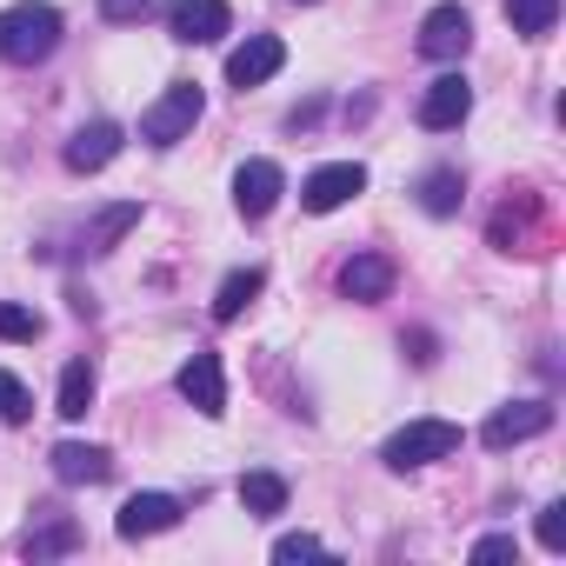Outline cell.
I'll use <instances>...</instances> for the list:
<instances>
[{
    "mask_svg": "<svg viewBox=\"0 0 566 566\" xmlns=\"http://www.w3.org/2000/svg\"><path fill=\"white\" fill-rule=\"evenodd\" d=\"M340 294L360 301V307L387 301V294H394V260H387V253H354V260L340 266Z\"/></svg>",
    "mask_w": 566,
    "mask_h": 566,
    "instance_id": "13",
    "label": "cell"
},
{
    "mask_svg": "<svg viewBox=\"0 0 566 566\" xmlns=\"http://www.w3.org/2000/svg\"><path fill=\"white\" fill-rule=\"evenodd\" d=\"M48 460H54V473H61L67 486H101V480L114 473V453H107V447H81V440H61Z\"/></svg>",
    "mask_w": 566,
    "mask_h": 566,
    "instance_id": "14",
    "label": "cell"
},
{
    "mask_svg": "<svg viewBox=\"0 0 566 566\" xmlns=\"http://www.w3.org/2000/svg\"><path fill=\"white\" fill-rule=\"evenodd\" d=\"M227 28H233L227 0H180L174 8V41H187V48H213Z\"/></svg>",
    "mask_w": 566,
    "mask_h": 566,
    "instance_id": "12",
    "label": "cell"
},
{
    "mask_svg": "<svg viewBox=\"0 0 566 566\" xmlns=\"http://www.w3.org/2000/svg\"><path fill=\"white\" fill-rule=\"evenodd\" d=\"M354 193H367V167H360V160H334V167H314V174H307L301 207H307V213H334V207H347Z\"/></svg>",
    "mask_w": 566,
    "mask_h": 566,
    "instance_id": "5",
    "label": "cell"
},
{
    "mask_svg": "<svg viewBox=\"0 0 566 566\" xmlns=\"http://www.w3.org/2000/svg\"><path fill=\"white\" fill-rule=\"evenodd\" d=\"M0 340H41V314L34 307H14V301H0Z\"/></svg>",
    "mask_w": 566,
    "mask_h": 566,
    "instance_id": "23",
    "label": "cell"
},
{
    "mask_svg": "<svg viewBox=\"0 0 566 566\" xmlns=\"http://www.w3.org/2000/svg\"><path fill=\"white\" fill-rule=\"evenodd\" d=\"M200 107H207V94H200L193 81H174V87L140 114V140H147V147H174V140H187L193 120H200Z\"/></svg>",
    "mask_w": 566,
    "mask_h": 566,
    "instance_id": "3",
    "label": "cell"
},
{
    "mask_svg": "<svg viewBox=\"0 0 566 566\" xmlns=\"http://www.w3.org/2000/svg\"><path fill=\"white\" fill-rule=\"evenodd\" d=\"M280 67H287V48H280L273 34H247V48H233L227 54V81L247 94V87H260V81H273Z\"/></svg>",
    "mask_w": 566,
    "mask_h": 566,
    "instance_id": "11",
    "label": "cell"
},
{
    "mask_svg": "<svg viewBox=\"0 0 566 566\" xmlns=\"http://www.w3.org/2000/svg\"><path fill=\"white\" fill-rule=\"evenodd\" d=\"M553 427V407L546 400H513V407H500L486 427H480V440L493 447V453H506V447H520V440H539Z\"/></svg>",
    "mask_w": 566,
    "mask_h": 566,
    "instance_id": "7",
    "label": "cell"
},
{
    "mask_svg": "<svg viewBox=\"0 0 566 566\" xmlns=\"http://www.w3.org/2000/svg\"><path fill=\"white\" fill-rule=\"evenodd\" d=\"M140 227V200H114L94 227H87V253H107V247H120V233H134Z\"/></svg>",
    "mask_w": 566,
    "mask_h": 566,
    "instance_id": "19",
    "label": "cell"
},
{
    "mask_svg": "<svg viewBox=\"0 0 566 566\" xmlns=\"http://www.w3.org/2000/svg\"><path fill=\"white\" fill-rule=\"evenodd\" d=\"M539 546H546V553H566V500H553V506L539 513Z\"/></svg>",
    "mask_w": 566,
    "mask_h": 566,
    "instance_id": "26",
    "label": "cell"
},
{
    "mask_svg": "<svg viewBox=\"0 0 566 566\" xmlns=\"http://www.w3.org/2000/svg\"><path fill=\"white\" fill-rule=\"evenodd\" d=\"M61 14L48 8V0H21V8L0 14V61H14V67H34L61 48Z\"/></svg>",
    "mask_w": 566,
    "mask_h": 566,
    "instance_id": "1",
    "label": "cell"
},
{
    "mask_svg": "<svg viewBox=\"0 0 566 566\" xmlns=\"http://www.w3.org/2000/svg\"><path fill=\"white\" fill-rule=\"evenodd\" d=\"M513 553H520V539H513V533H486V539L473 546V559H513Z\"/></svg>",
    "mask_w": 566,
    "mask_h": 566,
    "instance_id": "28",
    "label": "cell"
},
{
    "mask_svg": "<svg viewBox=\"0 0 566 566\" xmlns=\"http://www.w3.org/2000/svg\"><path fill=\"white\" fill-rule=\"evenodd\" d=\"M180 400L193 407V413H207V420H220L227 413V374H220V354L213 347H193V360L180 367Z\"/></svg>",
    "mask_w": 566,
    "mask_h": 566,
    "instance_id": "4",
    "label": "cell"
},
{
    "mask_svg": "<svg viewBox=\"0 0 566 566\" xmlns=\"http://www.w3.org/2000/svg\"><path fill=\"white\" fill-rule=\"evenodd\" d=\"M87 407H94V367H87V360H74V367L61 374L54 413H61V420H87Z\"/></svg>",
    "mask_w": 566,
    "mask_h": 566,
    "instance_id": "20",
    "label": "cell"
},
{
    "mask_svg": "<svg viewBox=\"0 0 566 566\" xmlns=\"http://www.w3.org/2000/svg\"><path fill=\"white\" fill-rule=\"evenodd\" d=\"M114 154H120V127H114V120H94V127H81V134L67 140V167H74V174H101Z\"/></svg>",
    "mask_w": 566,
    "mask_h": 566,
    "instance_id": "15",
    "label": "cell"
},
{
    "mask_svg": "<svg viewBox=\"0 0 566 566\" xmlns=\"http://www.w3.org/2000/svg\"><path fill=\"white\" fill-rule=\"evenodd\" d=\"M266 287V273L260 266H240V273H227L220 280V294H213V321H240L247 307H253V294Z\"/></svg>",
    "mask_w": 566,
    "mask_h": 566,
    "instance_id": "17",
    "label": "cell"
},
{
    "mask_svg": "<svg viewBox=\"0 0 566 566\" xmlns=\"http://www.w3.org/2000/svg\"><path fill=\"white\" fill-rule=\"evenodd\" d=\"M473 114V87H467V74H440L427 94H420V127L427 134H447V127H460Z\"/></svg>",
    "mask_w": 566,
    "mask_h": 566,
    "instance_id": "9",
    "label": "cell"
},
{
    "mask_svg": "<svg viewBox=\"0 0 566 566\" xmlns=\"http://www.w3.org/2000/svg\"><path fill=\"white\" fill-rule=\"evenodd\" d=\"M167 0H101V14L114 21V28H127V21H147V14H160Z\"/></svg>",
    "mask_w": 566,
    "mask_h": 566,
    "instance_id": "25",
    "label": "cell"
},
{
    "mask_svg": "<svg viewBox=\"0 0 566 566\" xmlns=\"http://www.w3.org/2000/svg\"><path fill=\"white\" fill-rule=\"evenodd\" d=\"M453 447H460V427H453V420H407V427L380 447V460H387L394 473H413V467L447 460Z\"/></svg>",
    "mask_w": 566,
    "mask_h": 566,
    "instance_id": "2",
    "label": "cell"
},
{
    "mask_svg": "<svg viewBox=\"0 0 566 566\" xmlns=\"http://www.w3.org/2000/svg\"><path fill=\"white\" fill-rule=\"evenodd\" d=\"M81 546V526L67 520V513H48L34 533H28V559H61V553H74Z\"/></svg>",
    "mask_w": 566,
    "mask_h": 566,
    "instance_id": "18",
    "label": "cell"
},
{
    "mask_svg": "<svg viewBox=\"0 0 566 566\" xmlns=\"http://www.w3.org/2000/svg\"><path fill=\"white\" fill-rule=\"evenodd\" d=\"M280 193H287V174H280V160H247V167L233 174V207H240L247 220H266V213L280 207Z\"/></svg>",
    "mask_w": 566,
    "mask_h": 566,
    "instance_id": "8",
    "label": "cell"
},
{
    "mask_svg": "<svg viewBox=\"0 0 566 566\" xmlns=\"http://www.w3.org/2000/svg\"><path fill=\"white\" fill-rule=\"evenodd\" d=\"M467 48H473V14L460 8V0H447V8H433L420 21V54L427 61H460Z\"/></svg>",
    "mask_w": 566,
    "mask_h": 566,
    "instance_id": "6",
    "label": "cell"
},
{
    "mask_svg": "<svg viewBox=\"0 0 566 566\" xmlns=\"http://www.w3.org/2000/svg\"><path fill=\"white\" fill-rule=\"evenodd\" d=\"M314 553H327L314 533H287V539H273V559H314Z\"/></svg>",
    "mask_w": 566,
    "mask_h": 566,
    "instance_id": "27",
    "label": "cell"
},
{
    "mask_svg": "<svg viewBox=\"0 0 566 566\" xmlns=\"http://www.w3.org/2000/svg\"><path fill=\"white\" fill-rule=\"evenodd\" d=\"M174 526H180V500L174 493H134L120 506V520H114L120 539H154V533H174Z\"/></svg>",
    "mask_w": 566,
    "mask_h": 566,
    "instance_id": "10",
    "label": "cell"
},
{
    "mask_svg": "<svg viewBox=\"0 0 566 566\" xmlns=\"http://www.w3.org/2000/svg\"><path fill=\"white\" fill-rule=\"evenodd\" d=\"M34 413V394L14 380V374H0V427H21Z\"/></svg>",
    "mask_w": 566,
    "mask_h": 566,
    "instance_id": "24",
    "label": "cell"
},
{
    "mask_svg": "<svg viewBox=\"0 0 566 566\" xmlns=\"http://www.w3.org/2000/svg\"><path fill=\"white\" fill-rule=\"evenodd\" d=\"M460 193H467V187H460V174H453V167H433V174L420 180V207H427L433 220L460 213Z\"/></svg>",
    "mask_w": 566,
    "mask_h": 566,
    "instance_id": "21",
    "label": "cell"
},
{
    "mask_svg": "<svg viewBox=\"0 0 566 566\" xmlns=\"http://www.w3.org/2000/svg\"><path fill=\"white\" fill-rule=\"evenodd\" d=\"M506 21H513V34L539 41V34H553V21H559V0H506Z\"/></svg>",
    "mask_w": 566,
    "mask_h": 566,
    "instance_id": "22",
    "label": "cell"
},
{
    "mask_svg": "<svg viewBox=\"0 0 566 566\" xmlns=\"http://www.w3.org/2000/svg\"><path fill=\"white\" fill-rule=\"evenodd\" d=\"M240 506H247L253 520H266V513H287V480H280V473H266V467L240 473Z\"/></svg>",
    "mask_w": 566,
    "mask_h": 566,
    "instance_id": "16",
    "label": "cell"
}]
</instances>
